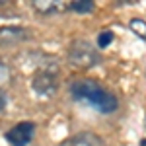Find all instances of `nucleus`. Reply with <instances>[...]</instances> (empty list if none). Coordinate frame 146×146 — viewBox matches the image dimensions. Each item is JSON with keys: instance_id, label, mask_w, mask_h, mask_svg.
Segmentation results:
<instances>
[{"instance_id": "obj_1", "label": "nucleus", "mask_w": 146, "mask_h": 146, "mask_svg": "<svg viewBox=\"0 0 146 146\" xmlns=\"http://www.w3.org/2000/svg\"><path fill=\"white\" fill-rule=\"evenodd\" d=\"M70 94L74 100L82 101L86 105L94 107L98 113L109 115V113L117 111L119 101L109 90H105L100 82L92 78H78L70 84Z\"/></svg>"}, {"instance_id": "obj_12", "label": "nucleus", "mask_w": 146, "mask_h": 146, "mask_svg": "<svg viewBox=\"0 0 146 146\" xmlns=\"http://www.w3.org/2000/svg\"><path fill=\"white\" fill-rule=\"evenodd\" d=\"M6 107V100H4V96H0V111Z\"/></svg>"}, {"instance_id": "obj_6", "label": "nucleus", "mask_w": 146, "mask_h": 146, "mask_svg": "<svg viewBox=\"0 0 146 146\" xmlns=\"http://www.w3.org/2000/svg\"><path fill=\"white\" fill-rule=\"evenodd\" d=\"M27 37H29L27 29H23V27H16V25L0 27V43H16V41H23Z\"/></svg>"}, {"instance_id": "obj_4", "label": "nucleus", "mask_w": 146, "mask_h": 146, "mask_svg": "<svg viewBox=\"0 0 146 146\" xmlns=\"http://www.w3.org/2000/svg\"><path fill=\"white\" fill-rule=\"evenodd\" d=\"M33 136H35V125L31 121H22V123L14 125L6 133V140L12 146H29Z\"/></svg>"}, {"instance_id": "obj_11", "label": "nucleus", "mask_w": 146, "mask_h": 146, "mask_svg": "<svg viewBox=\"0 0 146 146\" xmlns=\"http://www.w3.org/2000/svg\"><path fill=\"white\" fill-rule=\"evenodd\" d=\"M10 66L4 62V60H0V86H4V84H8V80H10Z\"/></svg>"}, {"instance_id": "obj_10", "label": "nucleus", "mask_w": 146, "mask_h": 146, "mask_svg": "<svg viewBox=\"0 0 146 146\" xmlns=\"http://www.w3.org/2000/svg\"><path fill=\"white\" fill-rule=\"evenodd\" d=\"M113 39H115L113 31H101V33L98 35V39H96V47H98V49H105L107 45L113 43Z\"/></svg>"}, {"instance_id": "obj_3", "label": "nucleus", "mask_w": 146, "mask_h": 146, "mask_svg": "<svg viewBox=\"0 0 146 146\" xmlns=\"http://www.w3.org/2000/svg\"><path fill=\"white\" fill-rule=\"evenodd\" d=\"M31 88L41 98H53L58 88V68L49 64L37 68L31 78Z\"/></svg>"}, {"instance_id": "obj_5", "label": "nucleus", "mask_w": 146, "mask_h": 146, "mask_svg": "<svg viewBox=\"0 0 146 146\" xmlns=\"http://www.w3.org/2000/svg\"><path fill=\"white\" fill-rule=\"evenodd\" d=\"M31 8L43 16H51V14H62L68 10V4L62 0H33Z\"/></svg>"}, {"instance_id": "obj_7", "label": "nucleus", "mask_w": 146, "mask_h": 146, "mask_svg": "<svg viewBox=\"0 0 146 146\" xmlns=\"http://www.w3.org/2000/svg\"><path fill=\"white\" fill-rule=\"evenodd\" d=\"M58 146H96V142L88 135H76V136H70L66 140H62Z\"/></svg>"}, {"instance_id": "obj_9", "label": "nucleus", "mask_w": 146, "mask_h": 146, "mask_svg": "<svg viewBox=\"0 0 146 146\" xmlns=\"http://www.w3.org/2000/svg\"><path fill=\"white\" fill-rule=\"evenodd\" d=\"M129 27H131V31H133L136 37L146 39V22L142 18H133V20L129 22Z\"/></svg>"}, {"instance_id": "obj_15", "label": "nucleus", "mask_w": 146, "mask_h": 146, "mask_svg": "<svg viewBox=\"0 0 146 146\" xmlns=\"http://www.w3.org/2000/svg\"><path fill=\"white\" fill-rule=\"evenodd\" d=\"M144 125H146V121H144Z\"/></svg>"}, {"instance_id": "obj_8", "label": "nucleus", "mask_w": 146, "mask_h": 146, "mask_svg": "<svg viewBox=\"0 0 146 146\" xmlns=\"http://www.w3.org/2000/svg\"><path fill=\"white\" fill-rule=\"evenodd\" d=\"M94 8H96L94 0H72V2L68 4V10H74V12H78V14L94 12Z\"/></svg>"}, {"instance_id": "obj_13", "label": "nucleus", "mask_w": 146, "mask_h": 146, "mask_svg": "<svg viewBox=\"0 0 146 146\" xmlns=\"http://www.w3.org/2000/svg\"><path fill=\"white\" fill-rule=\"evenodd\" d=\"M140 146H146V138H142V140H140Z\"/></svg>"}, {"instance_id": "obj_14", "label": "nucleus", "mask_w": 146, "mask_h": 146, "mask_svg": "<svg viewBox=\"0 0 146 146\" xmlns=\"http://www.w3.org/2000/svg\"><path fill=\"white\" fill-rule=\"evenodd\" d=\"M0 4H4V0H0Z\"/></svg>"}, {"instance_id": "obj_2", "label": "nucleus", "mask_w": 146, "mask_h": 146, "mask_svg": "<svg viewBox=\"0 0 146 146\" xmlns=\"http://www.w3.org/2000/svg\"><path fill=\"white\" fill-rule=\"evenodd\" d=\"M68 62L74 68H94L101 62V53L94 43L78 39L68 47Z\"/></svg>"}]
</instances>
